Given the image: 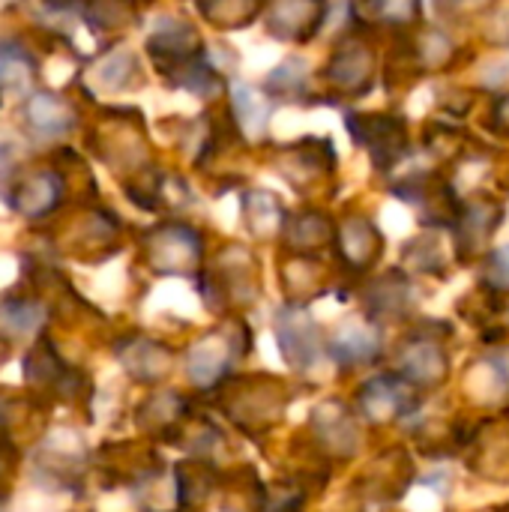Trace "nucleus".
I'll return each mask as SVG.
<instances>
[{
    "mask_svg": "<svg viewBox=\"0 0 509 512\" xmlns=\"http://www.w3.org/2000/svg\"><path fill=\"white\" fill-rule=\"evenodd\" d=\"M327 81L333 84V90H342L345 96H360L372 87V75H375V57L372 51L351 39L342 48H336V54L327 63Z\"/></svg>",
    "mask_w": 509,
    "mask_h": 512,
    "instance_id": "obj_4",
    "label": "nucleus"
},
{
    "mask_svg": "<svg viewBox=\"0 0 509 512\" xmlns=\"http://www.w3.org/2000/svg\"><path fill=\"white\" fill-rule=\"evenodd\" d=\"M486 279L495 285V288H509V243L495 249L489 255V267H486Z\"/></svg>",
    "mask_w": 509,
    "mask_h": 512,
    "instance_id": "obj_27",
    "label": "nucleus"
},
{
    "mask_svg": "<svg viewBox=\"0 0 509 512\" xmlns=\"http://www.w3.org/2000/svg\"><path fill=\"white\" fill-rule=\"evenodd\" d=\"M492 126L501 132V135H509V93H504L495 108H492Z\"/></svg>",
    "mask_w": 509,
    "mask_h": 512,
    "instance_id": "obj_29",
    "label": "nucleus"
},
{
    "mask_svg": "<svg viewBox=\"0 0 509 512\" xmlns=\"http://www.w3.org/2000/svg\"><path fill=\"white\" fill-rule=\"evenodd\" d=\"M489 0H438V6L450 15H468V12H480Z\"/></svg>",
    "mask_w": 509,
    "mask_h": 512,
    "instance_id": "obj_28",
    "label": "nucleus"
},
{
    "mask_svg": "<svg viewBox=\"0 0 509 512\" xmlns=\"http://www.w3.org/2000/svg\"><path fill=\"white\" fill-rule=\"evenodd\" d=\"M330 240V219L321 213H300L288 222V243L297 252H312Z\"/></svg>",
    "mask_w": 509,
    "mask_h": 512,
    "instance_id": "obj_20",
    "label": "nucleus"
},
{
    "mask_svg": "<svg viewBox=\"0 0 509 512\" xmlns=\"http://www.w3.org/2000/svg\"><path fill=\"white\" fill-rule=\"evenodd\" d=\"M324 18V0H273L267 27L276 39L306 42Z\"/></svg>",
    "mask_w": 509,
    "mask_h": 512,
    "instance_id": "obj_7",
    "label": "nucleus"
},
{
    "mask_svg": "<svg viewBox=\"0 0 509 512\" xmlns=\"http://www.w3.org/2000/svg\"><path fill=\"white\" fill-rule=\"evenodd\" d=\"M150 54L165 72H177L186 63L201 57V39L195 27H189L180 18H168L153 36H150Z\"/></svg>",
    "mask_w": 509,
    "mask_h": 512,
    "instance_id": "obj_6",
    "label": "nucleus"
},
{
    "mask_svg": "<svg viewBox=\"0 0 509 512\" xmlns=\"http://www.w3.org/2000/svg\"><path fill=\"white\" fill-rule=\"evenodd\" d=\"M234 360V342L222 333H210L189 351V378L198 387H213L225 378Z\"/></svg>",
    "mask_w": 509,
    "mask_h": 512,
    "instance_id": "obj_10",
    "label": "nucleus"
},
{
    "mask_svg": "<svg viewBox=\"0 0 509 512\" xmlns=\"http://www.w3.org/2000/svg\"><path fill=\"white\" fill-rule=\"evenodd\" d=\"M348 126L360 144L372 153V159L381 168H390L405 150H408V132L405 120L393 114H351Z\"/></svg>",
    "mask_w": 509,
    "mask_h": 512,
    "instance_id": "obj_3",
    "label": "nucleus"
},
{
    "mask_svg": "<svg viewBox=\"0 0 509 512\" xmlns=\"http://www.w3.org/2000/svg\"><path fill=\"white\" fill-rule=\"evenodd\" d=\"M276 339L294 372H309L321 357V330L303 309L285 306L276 312Z\"/></svg>",
    "mask_w": 509,
    "mask_h": 512,
    "instance_id": "obj_2",
    "label": "nucleus"
},
{
    "mask_svg": "<svg viewBox=\"0 0 509 512\" xmlns=\"http://www.w3.org/2000/svg\"><path fill=\"white\" fill-rule=\"evenodd\" d=\"M57 198H60V180L54 174H36L18 186V192L12 195V207L24 210L27 216H42L57 204Z\"/></svg>",
    "mask_w": 509,
    "mask_h": 512,
    "instance_id": "obj_17",
    "label": "nucleus"
},
{
    "mask_svg": "<svg viewBox=\"0 0 509 512\" xmlns=\"http://www.w3.org/2000/svg\"><path fill=\"white\" fill-rule=\"evenodd\" d=\"M36 315H39V306L24 303V300L3 303V306H0V324H12V330H15V333L30 330V327H33V321H36Z\"/></svg>",
    "mask_w": 509,
    "mask_h": 512,
    "instance_id": "obj_26",
    "label": "nucleus"
},
{
    "mask_svg": "<svg viewBox=\"0 0 509 512\" xmlns=\"http://www.w3.org/2000/svg\"><path fill=\"white\" fill-rule=\"evenodd\" d=\"M27 117L39 132H51V135H63L75 123L72 108L60 96H51V93H36L27 105Z\"/></svg>",
    "mask_w": 509,
    "mask_h": 512,
    "instance_id": "obj_16",
    "label": "nucleus"
},
{
    "mask_svg": "<svg viewBox=\"0 0 509 512\" xmlns=\"http://www.w3.org/2000/svg\"><path fill=\"white\" fill-rule=\"evenodd\" d=\"M381 351V339L378 330L366 321H345L333 339H330V354L339 366H360V363H372Z\"/></svg>",
    "mask_w": 509,
    "mask_h": 512,
    "instance_id": "obj_11",
    "label": "nucleus"
},
{
    "mask_svg": "<svg viewBox=\"0 0 509 512\" xmlns=\"http://www.w3.org/2000/svg\"><path fill=\"white\" fill-rule=\"evenodd\" d=\"M408 297H411V285L402 276H384L372 285L366 303H369L372 315L393 318V315H402L408 309V303H411Z\"/></svg>",
    "mask_w": 509,
    "mask_h": 512,
    "instance_id": "obj_18",
    "label": "nucleus"
},
{
    "mask_svg": "<svg viewBox=\"0 0 509 512\" xmlns=\"http://www.w3.org/2000/svg\"><path fill=\"white\" fill-rule=\"evenodd\" d=\"M150 264L165 276H183L201 261V234L186 225H162L147 237Z\"/></svg>",
    "mask_w": 509,
    "mask_h": 512,
    "instance_id": "obj_1",
    "label": "nucleus"
},
{
    "mask_svg": "<svg viewBox=\"0 0 509 512\" xmlns=\"http://www.w3.org/2000/svg\"><path fill=\"white\" fill-rule=\"evenodd\" d=\"M357 402L369 423H390L411 408V384L399 375H381L360 387Z\"/></svg>",
    "mask_w": 509,
    "mask_h": 512,
    "instance_id": "obj_5",
    "label": "nucleus"
},
{
    "mask_svg": "<svg viewBox=\"0 0 509 512\" xmlns=\"http://www.w3.org/2000/svg\"><path fill=\"white\" fill-rule=\"evenodd\" d=\"M414 57H417V63H420L426 72L444 69V66L453 63L456 45H453L441 30H426V33L414 42Z\"/></svg>",
    "mask_w": 509,
    "mask_h": 512,
    "instance_id": "obj_22",
    "label": "nucleus"
},
{
    "mask_svg": "<svg viewBox=\"0 0 509 512\" xmlns=\"http://www.w3.org/2000/svg\"><path fill=\"white\" fill-rule=\"evenodd\" d=\"M264 0H201V12L216 27H246L258 12Z\"/></svg>",
    "mask_w": 509,
    "mask_h": 512,
    "instance_id": "obj_19",
    "label": "nucleus"
},
{
    "mask_svg": "<svg viewBox=\"0 0 509 512\" xmlns=\"http://www.w3.org/2000/svg\"><path fill=\"white\" fill-rule=\"evenodd\" d=\"M237 111H240V126L249 135H258L267 126V99H258L255 90L243 87L237 93Z\"/></svg>",
    "mask_w": 509,
    "mask_h": 512,
    "instance_id": "obj_24",
    "label": "nucleus"
},
{
    "mask_svg": "<svg viewBox=\"0 0 509 512\" xmlns=\"http://www.w3.org/2000/svg\"><path fill=\"white\" fill-rule=\"evenodd\" d=\"M243 219H246V228L258 240L273 237L279 231V225H282V204H279L276 195L252 189V192L243 195Z\"/></svg>",
    "mask_w": 509,
    "mask_h": 512,
    "instance_id": "obj_15",
    "label": "nucleus"
},
{
    "mask_svg": "<svg viewBox=\"0 0 509 512\" xmlns=\"http://www.w3.org/2000/svg\"><path fill=\"white\" fill-rule=\"evenodd\" d=\"M306 504V492L291 486V483H279V486H270L264 492V504L261 512H300Z\"/></svg>",
    "mask_w": 509,
    "mask_h": 512,
    "instance_id": "obj_25",
    "label": "nucleus"
},
{
    "mask_svg": "<svg viewBox=\"0 0 509 512\" xmlns=\"http://www.w3.org/2000/svg\"><path fill=\"white\" fill-rule=\"evenodd\" d=\"M336 246L351 267H369L381 252V234L369 219L348 216L336 231Z\"/></svg>",
    "mask_w": 509,
    "mask_h": 512,
    "instance_id": "obj_12",
    "label": "nucleus"
},
{
    "mask_svg": "<svg viewBox=\"0 0 509 512\" xmlns=\"http://www.w3.org/2000/svg\"><path fill=\"white\" fill-rule=\"evenodd\" d=\"M399 369L408 384L417 387H435L447 378L450 360L447 351L435 339H414L402 348L399 354Z\"/></svg>",
    "mask_w": 509,
    "mask_h": 512,
    "instance_id": "obj_8",
    "label": "nucleus"
},
{
    "mask_svg": "<svg viewBox=\"0 0 509 512\" xmlns=\"http://www.w3.org/2000/svg\"><path fill=\"white\" fill-rule=\"evenodd\" d=\"M312 432L318 444L336 456H351L357 450V423L342 402H324L312 414Z\"/></svg>",
    "mask_w": 509,
    "mask_h": 512,
    "instance_id": "obj_9",
    "label": "nucleus"
},
{
    "mask_svg": "<svg viewBox=\"0 0 509 512\" xmlns=\"http://www.w3.org/2000/svg\"><path fill=\"white\" fill-rule=\"evenodd\" d=\"M30 78H33V57L12 42H0V90L27 87Z\"/></svg>",
    "mask_w": 509,
    "mask_h": 512,
    "instance_id": "obj_21",
    "label": "nucleus"
},
{
    "mask_svg": "<svg viewBox=\"0 0 509 512\" xmlns=\"http://www.w3.org/2000/svg\"><path fill=\"white\" fill-rule=\"evenodd\" d=\"M360 12L381 24H411L420 12V0H360Z\"/></svg>",
    "mask_w": 509,
    "mask_h": 512,
    "instance_id": "obj_23",
    "label": "nucleus"
},
{
    "mask_svg": "<svg viewBox=\"0 0 509 512\" xmlns=\"http://www.w3.org/2000/svg\"><path fill=\"white\" fill-rule=\"evenodd\" d=\"M501 222V207L495 201H477L471 207H465V213L459 216V237L456 243L462 246V255H474L483 249V243L495 234Z\"/></svg>",
    "mask_w": 509,
    "mask_h": 512,
    "instance_id": "obj_13",
    "label": "nucleus"
},
{
    "mask_svg": "<svg viewBox=\"0 0 509 512\" xmlns=\"http://www.w3.org/2000/svg\"><path fill=\"white\" fill-rule=\"evenodd\" d=\"M120 360L126 363V369L141 378V381H156L168 372L171 366V351L162 348L159 342H147V339H135L126 348H120Z\"/></svg>",
    "mask_w": 509,
    "mask_h": 512,
    "instance_id": "obj_14",
    "label": "nucleus"
}]
</instances>
